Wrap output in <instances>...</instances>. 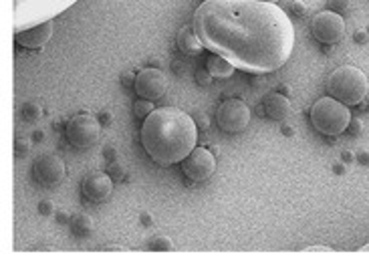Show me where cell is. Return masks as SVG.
<instances>
[{
    "mask_svg": "<svg viewBox=\"0 0 369 260\" xmlns=\"http://www.w3.org/2000/svg\"><path fill=\"white\" fill-rule=\"evenodd\" d=\"M192 26L208 51L251 75L278 71L295 49V26L275 2L204 0Z\"/></svg>",
    "mask_w": 369,
    "mask_h": 260,
    "instance_id": "6da1fadb",
    "label": "cell"
},
{
    "mask_svg": "<svg viewBox=\"0 0 369 260\" xmlns=\"http://www.w3.org/2000/svg\"><path fill=\"white\" fill-rule=\"evenodd\" d=\"M140 137L152 162L174 166L198 147V125L178 107H158L144 119Z\"/></svg>",
    "mask_w": 369,
    "mask_h": 260,
    "instance_id": "7a4b0ae2",
    "label": "cell"
},
{
    "mask_svg": "<svg viewBox=\"0 0 369 260\" xmlns=\"http://www.w3.org/2000/svg\"><path fill=\"white\" fill-rule=\"evenodd\" d=\"M369 91L368 75L353 65L337 67L327 79V93L337 101L349 105H359Z\"/></svg>",
    "mask_w": 369,
    "mask_h": 260,
    "instance_id": "3957f363",
    "label": "cell"
},
{
    "mask_svg": "<svg viewBox=\"0 0 369 260\" xmlns=\"http://www.w3.org/2000/svg\"><path fill=\"white\" fill-rule=\"evenodd\" d=\"M75 2L77 0H13L14 33L51 21L71 9Z\"/></svg>",
    "mask_w": 369,
    "mask_h": 260,
    "instance_id": "277c9868",
    "label": "cell"
},
{
    "mask_svg": "<svg viewBox=\"0 0 369 260\" xmlns=\"http://www.w3.org/2000/svg\"><path fill=\"white\" fill-rule=\"evenodd\" d=\"M351 111L349 105L337 101L335 97H321L311 107V123L323 135H341L351 125Z\"/></svg>",
    "mask_w": 369,
    "mask_h": 260,
    "instance_id": "5b68a950",
    "label": "cell"
},
{
    "mask_svg": "<svg viewBox=\"0 0 369 260\" xmlns=\"http://www.w3.org/2000/svg\"><path fill=\"white\" fill-rule=\"evenodd\" d=\"M67 140L71 142L73 147L77 149H89L95 143L99 142V133H101V128H99V121L93 118V115H87V113H81V115H75L67 121Z\"/></svg>",
    "mask_w": 369,
    "mask_h": 260,
    "instance_id": "8992f818",
    "label": "cell"
},
{
    "mask_svg": "<svg viewBox=\"0 0 369 260\" xmlns=\"http://www.w3.org/2000/svg\"><path fill=\"white\" fill-rule=\"evenodd\" d=\"M311 33L323 45H335L345 37V18L335 11H323L313 16Z\"/></svg>",
    "mask_w": 369,
    "mask_h": 260,
    "instance_id": "52a82bcc",
    "label": "cell"
},
{
    "mask_svg": "<svg viewBox=\"0 0 369 260\" xmlns=\"http://www.w3.org/2000/svg\"><path fill=\"white\" fill-rule=\"evenodd\" d=\"M216 121L220 130L226 133H240L251 123V109L240 99H226L225 103L218 107Z\"/></svg>",
    "mask_w": 369,
    "mask_h": 260,
    "instance_id": "ba28073f",
    "label": "cell"
},
{
    "mask_svg": "<svg viewBox=\"0 0 369 260\" xmlns=\"http://www.w3.org/2000/svg\"><path fill=\"white\" fill-rule=\"evenodd\" d=\"M182 171L192 182H206L216 171V157L206 147H196L182 162Z\"/></svg>",
    "mask_w": 369,
    "mask_h": 260,
    "instance_id": "9c48e42d",
    "label": "cell"
},
{
    "mask_svg": "<svg viewBox=\"0 0 369 260\" xmlns=\"http://www.w3.org/2000/svg\"><path fill=\"white\" fill-rule=\"evenodd\" d=\"M133 89L137 93V97L156 101V99H159L164 93L168 91V77H166L164 71L149 67V69H144V71H140L135 75Z\"/></svg>",
    "mask_w": 369,
    "mask_h": 260,
    "instance_id": "30bf717a",
    "label": "cell"
},
{
    "mask_svg": "<svg viewBox=\"0 0 369 260\" xmlns=\"http://www.w3.org/2000/svg\"><path fill=\"white\" fill-rule=\"evenodd\" d=\"M65 162L55 154H45V156L37 157L35 166H33V174L35 180L45 186V188H55L65 180Z\"/></svg>",
    "mask_w": 369,
    "mask_h": 260,
    "instance_id": "8fae6325",
    "label": "cell"
},
{
    "mask_svg": "<svg viewBox=\"0 0 369 260\" xmlns=\"http://www.w3.org/2000/svg\"><path fill=\"white\" fill-rule=\"evenodd\" d=\"M113 192V182L109 178V174L103 171H91L85 176L83 180V196L93 202V204H103L109 200V196Z\"/></svg>",
    "mask_w": 369,
    "mask_h": 260,
    "instance_id": "7c38bea8",
    "label": "cell"
},
{
    "mask_svg": "<svg viewBox=\"0 0 369 260\" xmlns=\"http://www.w3.org/2000/svg\"><path fill=\"white\" fill-rule=\"evenodd\" d=\"M53 28L55 23L53 18H51V21H45V23H39V25L28 26L25 30L14 33V40L23 49H40V47H45L49 43L51 35H53Z\"/></svg>",
    "mask_w": 369,
    "mask_h": 260,
    "instance_id": "4fadbf2b",
    "label": "cell"
},
{
    "mask_svg": "<svg viewBox=\"0 0 369 260\" xmlns=\"http://www.w3.org/2000/svg\"><path fill=\"white\" fill-rule=\"evenodd\" d=\"M264 113L275 121H285L290 115V101L283 93H271L264 97Z\"/></svg>",
    "mask_w": 369,
    "mask_h": 260,
    "instance_id": "5bb4252c",
    "label": "cell"
},
{
    "mask_svg": "<svg viewBox=\"0 0 369 260\" xmlns=\"http://www.w3.org/2000/svg\"><path fill=\"white\" fill-rule=\"evenodd\" d=\"M176 43H178V49L184 52V55H188V57H198L200 52L206 49L192 25L182 26V28L178 30Z\"/></svg>",
    "mask_w": 369,
    "mask_h": 260,
    "instance_id": "9a60e30c",
    "label": "cell"
},
{
    "mask_svg": "<svg viewBox=\"0 0 369 260\" xmlns=\"http://www.w3.org/2000/svg\"><path fill=\"white\" fill-rule=\"evenodd\" d=\"M206 69L210 71L214 79L232 77V73L237 71V67L232 65L228 59L220 57V55H216V52H212L210 57H208V61H206Z\"/></svg>",
    "mask_w": 369,
    "mask_h": 260,
    "instance_id": "2e32d148",
    "label": "cell"
},
{
    "mask_svg": "<svg viewBox=\"0 0 369 260\" xmlns=\"http://www.w3.org/2000/svg\"><path fill=\"white\" fill-rule=\"evenodd\" d=\"M71 230L77 236H89L93 230V220L87 214H77L71 220Z\"/></svg>",
    "mask_w": 369,
    "mask_h": 260,
    "instance_id": "e0dca14e",
    "label": "cell"
},
{
    "mask_svg": "<svg viewBox=\"0 0 369 260\" xmlns=\"http://www.w3.org/2000/svg\"><path fill=\"white\" fill-rule=\"evenodd\" d=\"M154 109H156V107H154V101H149V99H140V101H135V105H133V115L137 119H145Z\"/></svg>",
    "mask_w": 369,
    "mask_h": 260,
    "instance_id": "ac0fdd59",
    "label": "cell"
},
{
    "mask_svg": "<svg viewBox=\"0 0 369 260\" xmlns=\"http://www.w3.org/2000/svg\"><path fill=\"white\" fill-rule=\"evenodd\" d=\"M149 248H152V250H156V252H168V250H174V244H171L170 236L159 234L152 240Z\"/></svg>",
    "mask_w": 369,
    "mask_h": 260,
    "instance_id": "d6986e66",
    "label": "cell"
},
{
    "mask_svg": "<svg viewBox=\"0 0 369 260\" xmlns=\"http://www.w3.org/2000/svg\"><path fill=\"white\" fill-rule=\"evenodd\" d=\"M40 107L35 103H25L23 105V118L27 119V121H37L40 118Z\"/></svg>",
    "mask_w": 369,
    "mask_h": 260,
    "instance_id": "ffe728a7",
    "label": "cell"
},
{
    "mask_svg": "<svg viewBox=\"0 0 369 260\" xmlns=\"http://www.w3.org/2000/svg\"><path fill=\"white\" fill-rule=\"evenodd\" d=\"M349 9V0H329V11H335V13H345Z\"/></svg>",
    "mask_w": 369,
    "mask_h": 260,
    "instance_id": "44dd1931",
    "label": "cell"
},
{
    "mask_svg": "<svg viewBox=\"0 0 369 260\" xmlns=\"http://www.w3.org/2000/svg\"><path fill=\"white\" fill-rule=\"evenodd\" d=\"M196 79H198V83L202 85V87H210L212 81H214V77H212V73L208 71V69H206V71H198Z\"/></svg>",
    "mask_w": 369,
    "mask_h": 260,
    "instance_id": "7402d4cb",
    "label": "cell"
},
{
    "mask_svg": "<svg viewBox=\"0 0 369 260\" xmlns=\"http://www.w3.org/2000/svg\"><path fill=\"white\" fill-rule=\"evenodd\" d=\"M53 208H55V206L51 204V202H42V204L39 206V210L42 212V214H45V216H49V214L53 212Z\"/></svg>",
    "mask_w": 369,
    "mask_h": 260,
    "instance_id": "603a6c76",
    "label": "cell"
},
{
    "mask_svg": "<svg viewBox=\"0 0 369 260\" xmlns=\"http://www.w3.org/2000/svg\"><path fill=\"white\" fill-rule=\"evenodd\" d=\"M305 252H333L331 247H309L305 248Z\"/></svg>",
    "mask_w": 369,
    "mask_h": 260,
    "instance_id": "cb8c5ba5",
    "label": "cell"
},
{
    "mask_svg": "<svg viewBox=\"0 0 369 260\" xmlns=\"http://www.w3.org/2000/svg\"><path fill=\"white\" fill-rule=\"evenodd\" d=\"M21 152H23V154H27V152H28V143L27 142L16 143V156H21Z\"/></svg>",
    "mask_w": 369,
    "mask_h": 260,
    "instance_id": "d4e9b609",
    "label": "cell"
},
{
    "mask_svg": "<svg viewBox=\"0 0 369 260\" xmlns=\"http://www.w3.org/2000/svg\"><path fill=\"white\" fill-rule=\"evenodd\" d=\"M359 159H363V164H365V166H369V156H368V154H361V156H359Z\"/></svg>",
    "mask_w": 369,
    "mask_h": 260,
    "instance_id": "484cf974",
    "label": "cell"
},
{
    "mask_svg": "<svg viewBox=\"0 0 369 260\" xmlns=\"http://www.w3.org/2000/svg\"><path fill=\"white\" fill-rule=\"evenodd\" d=\"M356 40H368V37H365V35H357Z\"/></svg>",
    "mask_w": 369,
    "mask_h": 260,
    "instance_id": "4316f807",
    "label": "cell"
},
{
    "mask_svg": "<svg viewBox=\"0 0 369 260\" xmlns=\"http://www.w3.org/2000/svg\"><path fill=\"white\" fill-rule=\"evenodd\" d=\"M359 252H369V244H365V247L359 248Z\"/></svg>",
    "mask_w": 369,
    "mask_h": 260,
    "instance_id": "83f0119b",
    "label": "cell"
},
{
    "mask_svg": "<svg viewBox=\"0 0 369 260\" xmlns=\"http://www.w3.org/2000/svg\"><path fill=\"white\" fill-rule=\"evenodd\" d=\"M264 2H275V4H277L278 0H264Z\"/></svg>",
    "mask_w": 369,
    "mask_h": 260,
    "instance_id": "f1b7e54d",
    "label": "cell"
}]
</instances>
